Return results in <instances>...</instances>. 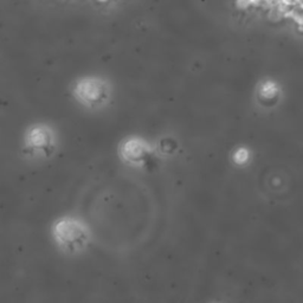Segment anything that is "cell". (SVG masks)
Listing matches in <instances>:
<instances>
[{
	"instance_id": "obj_1",
	"label": "cell",
	"mask_w": 303,
	"mask_h": 303,
	"mask_svg": "<svg viewBox=\"0 0 303 303\" xmlns=\"http://www.w3.org/2000/svg\"><path fill=\"white\" fill-rule=\"evenodd\" d=\"M51 236L56 248L65 255H77L85 251L90 243V231L80 218L64 216L56 219L51 227Z\"/></svg>"
},
{
	"instance_id": "obj_2",
	"label": "cell",
	"mask_w": 303,
	"mask_h": 303,
	"mask_svg": "<svg viewBox=\"0 0 303 303\" xmlns=\"http://www.w3.org/2000/svg\"><path fill=\"white\" fill-rule=\"evenodd\" d=\"M75 101L88 110H101L109 104L113 96L111 84L103 77L85 76L75 81L71 87Z\"/></svg>"
},
{
	"instance_id": "obj_3",
	"label": "cell",
	"mask_w": 303,
	"mask_h": 303,
	"mask_svg": "<svg viewBox=\"0 0 303 303\" xmlns=\"http://www.w3.org/2000/svg\"><path fill=\"white\" fill-rule=\"evenodd\" d=\"M57 134L48 123H34L28 127L23 139V153L30 160L42 161L52 157L57 148Z\"/></svg>"
},
{
	"instance_id": "obj_4",
	"label": "cell",
	"mask_w": 303,
	"mask_h": 303,
	"mask_svg": "<svg viewBox=\"0 0 303 303\" xmlns=\"http://www.w3.org/2000/svg\"><path fill=\"white\" fill-rule=\"evenodd\" d=\"M122 153L126 163L136 165L146 160V157L149 154V147H148L146 141L130 137L129 140L124 142Z\"/></svg>"
},
{
	"instance_id": "obj_5",
	"label": "cell",
	"mask_w": 303,
	"mask_h": 303,
	"mask_svg": "<svg viewBox=\"0 0 303 303\" xmlns=\"http://www.w3.org/2000/svg\"><path fill=\"white\" fill-rule=\"evenodd\" d=\"M235 5H236L237 9L242 10V11H243V10H248L252 4H251V2H250V0H236Z\"/></svg>"
},
{
	"instance_id": "obj_6",
	"label": "cell",
	"mask_w": 303,
	"mask_h": 303,
	"mask_svg": "<svg viewBox=\"0 0 303 303\" xmlns=\"http://www.w3.org/2000/svg\"><path fill=\"white\" fill-rule=\"evenodd\" d=\"M250 2H251V4L253 6H259V5H262L263 0H250Z\"/></svg>"
},
{
	"instance_id": "obj_7",
	"label": "cell",
	"mask_w": 303,
	"mask_h": 303,
	"mask_svg": "<svg viewBox=\"0 0 303 303\" xmlns=\"http://www.w3.org/2000/svg\"><path fill=\"white\" fill-rule=\"evenodd\" d=\"M98 2H100V3H105V2H108V0H98Z\"/></svg>"
}]
</instances>
